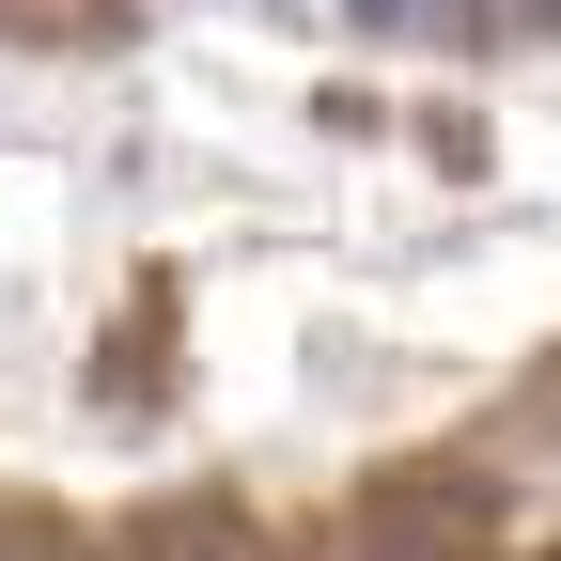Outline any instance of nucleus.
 I'll use <instances>...</instances> for the list:
<instances>
[{"label": "nucleus", "mask_w": 561, "mask_h": 561, "mask_svg": "<svg viewBox=\"0 0 561 561\" xmlns=\"http://www.w3.org/2000/svg\"><path fill=\"white\" fill-rule=\"evenodd\" d=\"M359 32H437V47H453V32H468V0H359Z\"/></svg>", "instance_id": "nucleus-1"}]
</instances>
